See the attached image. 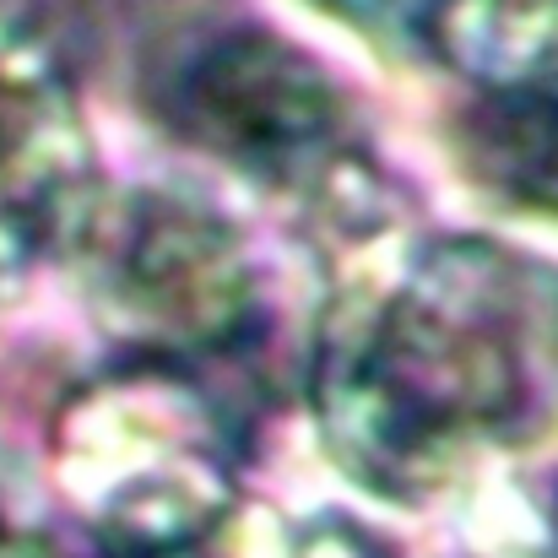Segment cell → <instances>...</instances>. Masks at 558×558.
<instances>
[{"instance_id":"obj_1","label":"cell","mask_w":558,"mask_h":558,"mask_svg":"<svg viewBox=\"0 0 558 558\" xmlns=\"http://www.w3.org/2000/svg\"><path fill=\"white\" fill-rule=\"evenodd\" d=\"M310 396L359 488L439 499L558 423V266L461 233L364 266L320 320Z\"/></svg>"},{"instance_id":"obj_2","label":"cell","mask_w":558,"mask_h":558,"mask_svg":"<svg viewBox=\"0 0 558 558\" xmlns=\"http://www.w3.org/2000/svg\"><path fill=\"white\" fill-rule=\"evenodd\" d=\"M54 483L87 554L114 558L201 543L244 505L222 407L195 374L136 359L60 412Z\"/></svg>"},{"instance_id":"obj_3","label":"cell","mask_w":558,"mask_h":558,"mask_svg":"<svg viewBox=\"0 0 558 558\" xmlns=\"http://www.w3.org/2000/svg\"><path fill=\"white\" fill-rule=\"evenodd\" d=\"M93 320L136 359L195 374L260 326L255 266L217 206L180 185L98 190L65 239Z\"/></svg>"},{"instance_id":"obj_4","label":"cell","mask_w":558,"mask_h":558,"mask_svg":"<svg viewBox=\"0 0 558 558\" xmlns=\"http://www.w3.org/2000/svg\"><path fill=\"white\" fill-rule=\"evenodd\" d=\"M153 120L250 185L337 195L348 174V98L331 71L250 16L169 33L142 76Z\"/></svg>"},{"instance_id":"obj_5","label":"cell","mask_w":558,"mask_h":558,"mask_svg":"<svg viewBox=\"0 0 558 558\" xmlns=\"http://www.w3.org/2000/svg\"><path fill=\"white\" fill-rule=\"evenodd\" d=\"M456 153L488 195L558 222V71L477 87L456 114Z\"/></svg>"},{"instance_id":"obj_6","label":"cell","mask_w":558,"mask_h":558,"mask_svg":"<svg viewBox=\"0 0 558 558\" xmlns=\"http://www.w3.org/2000/svg\"><path fill=\"white\" fill-rule=\"evenodd\" d=\"M434 60L477 87H515L558 71V0H461L434 44Z\"/></svg>"},{"instance_id":"obj_7","label":"cell","mask_w":558,"mask_h":558,"mask_svg":"<svg viewBox=\"0 0 558 558\" xmlns=\"http://www.w3.org/2000/svg\"><path fill=\"white\" fill-rule=\"evenodd\" d=\"M320 11L342 16L348 27L369 33L379 44H396V49H428L439 22L461 5V0H315Z\"/></svg>"},{"instance_id":"obj_8","label":"cell","mask_w":558,"mask_h":558,"mask_svg":"<svg viewBox=\"0 0 558 558\" xmlns=\"http://www.w3.org/2000/svg\"><path fill=\"white\" fill-rule=\"evenodd\" d=\"M299 537H288V526L255 505H239L211 537L185 543V548H163V554H120V558H293ZM82 558H114V554H82Z\"/></svg>"},{"instance_id":"obj_9","label":"cell","mask_w":558,"mask_h":558,"mask_svg":"<svg viewBox=\"0 0 558 558\" xmlns=\"http://www.w3.org/2000/svg\"><path fill=\"white\" fill-rule=\"evenodd\" d=\"M22 250H27V244H22L11 228H0V299H5V282H11V266H16Z\"/></svg>"},{"instance_id":"obj_10","label":"cell","mask_w":558,"mask_h":558,"mask_svg":"<svg viewBox=\"0 0 558 558\" xmlns=\"http://www.w3.org/2000/svg\"><path fill=\"white\" fill-rule=\"evenodd\" d=\"M548 558H558V477H554V494H548Z\"/></svg>"}]
</instances>
